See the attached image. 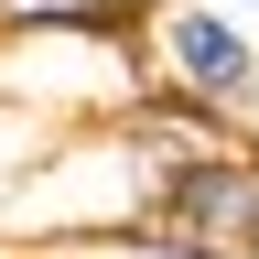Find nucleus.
<instances>
[{
  "instance_id": "obj_1",
  "label": "nucleus",
  "mask_w": 259,
  "mask_h": 259,
  "mask_svg": "<svg viewBox=\"0 0 259 259\" xmlns=\"http://www.w3.org/2000/svg\"><path fill=\"white\" fill-rule=\"evenodd\" d=\"M151 87V54H141V32H0V97L11 108H44L54 130H97V119H119L130 97Z\"/></svg>"
},
{
  "instance_id": "obj_2",
  "label": "nucleus",
  "mask_w": 259,
  "mask_h": 259,
  "mask_svg": "<svg viewBox=\"0 0 259 259\" xmlns=\"http://www.w3.org/2000/svg\"><path fill=\"white\" fill-rule=\"evenodd\" d=\"M151 238H173L194 259H259V151H205V162H173L141 205Z\"/></svg>"
},
{
  "instance_id": "obj_3",
  "label": "nucleus",
  "mask_w": 259,
  "mask_h": 259,
  "mask_svg": "<svg viewBox=\"0 0 259 259\" xmlns=\"http://www.w3.org/2000/svg\"><path fill=\"white\" fill-rule=\"evenodd\" d=\"M141 54H151V76L216 97L227 119H259V44H248V11H216V0H151Z\"/></svg>"
},
{
  "instance_id": "obj_4",
  "label": "nucleus",
  "mask_w": 259,
  "mask_h": 259,
  "mask_svg": "<svg viewBox=\"0 0 259 259\" xmlns=\"http://www.w3.org/2000/svg\"><path fill=\"white\" fill-rule=\"evenodd\" d=\"M54 141H65V130H54L44 108H11V97H0V194H11V184H22L32 162L54 151Z\"/></svg>"
},
{
  "instance_id": "obj_5",
  "label": "nucleus",
  "mask_w": 259,
  "mask_h": 259,
  "mask_svg": "<svg viewBox=\"0 0 259 259\" xmlns=\"http://www.w3.org/2000/svg\"><path fill=\"white\" fill-rule=\"evenodd\" d=\"M32 259H194V248L151 238V227H97V238H54V248H32Z\"/></svg>"
},
{
  "instance_id": "obj_6",
  "label": "nucleus",
  "mask_w": 259,
  "mask_h": 259,
  "mask_svg": "<svg viewBox=\"0 0 259 259\" xmlns=\"http://www.w3.org/2000/svg\"><path fill=\"white\" fill-rule=\"evenodd\" d=\"M238 11H248V22H259V0H238Z\"/></svg>"
},
{
  "instance_id": "obj_7",
  "label": "nucleus",
  "mask_w": 259,
  "mask_h": 259,
  "mask_svg": "<svg viewBox=\"0 0 259 259\" xmlns=\"http://www.w3.org/2000/svg\"><path fill=\"white\" fill-rule=\"evenodd\" d=\"M130 11H151V0H130Z\"/></svg>"
}]
</instances>
